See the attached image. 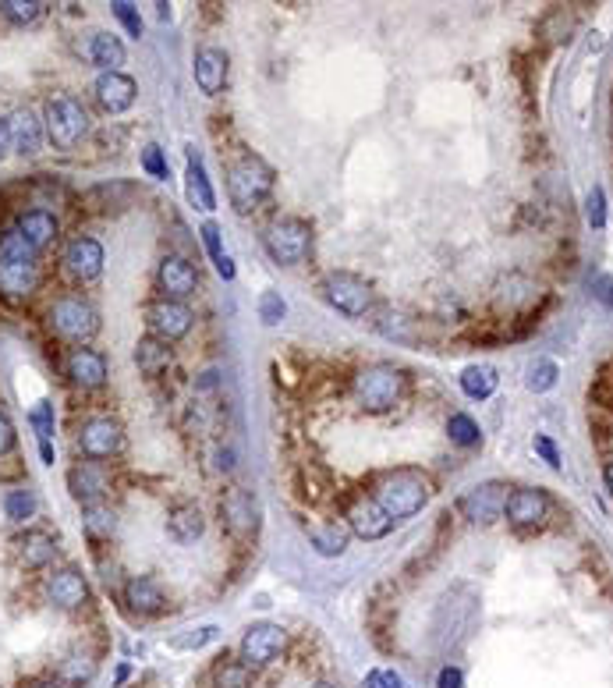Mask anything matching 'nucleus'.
<instances>
[{
	"mask_svg": "<svg viewBox=\"0 0 613 688\" xmlns=\"http://www.w3.org/2000/svg\"><path fill=\"white\" fill-rule=\"evenodd\" d=\"M68 490H71V497H75V501L96 504L103 493H107V476H103L96 465L82 462V465H75V469L68 472Z\"/></svg>",
	"mask_w": 613,
	"mask_h": 688,
	"instance_id": "a878e982",
	"label": "nucleus"
},
{
	"mask_svg": "<svg viewBox=\"0 0 613 688\" xmlns=\"http://www.w3.org/2000/svg\"><path fill=\"white\" fill-rule=\"evenodd\" d=\"M135 96H139V86H135V79L125 75V71H103L100 79H96V100H100V107L107 114L128 110L135 103Z\"/></svg>",
	"mask_w": 613,
	"mask_h": 688,
	"instance_id": "f3484780",
	"label": "nucleus"
},
{
	"mask_svg": "<svg viewBox=\"0 0 613 688\" xmlns=\"http://www.w3.org/2000/svg\"><path fill=\"white\" fill-rule=\"evenodd\" d=\"M220 511H224L227 529H231L238 540H249V536H256L259 508H256V497H252L249 490H231V493H227V501L220 504Z\"/></svg>",
	"mask_w": 613,
	"mask_h": 688,
	"instance_id": "dca6fc26",
	"label": "nucleus"
},
{
	"mask_svg": "<svg viewBox=\"0 0 613 688\" xmlns=\"http://www.w3.org/2000/svg\"><path fill=\"white\" fill-rule=\"evenodd\" d=\"M213 266H217V274L224 277V281H234V274H238V270H234V259H231V256L217 259V263H213Z\"/></svg>",
	"mask_w": 613,
	"mask_h": 688,
	"instance_id": "5fc2aeb1",
	"label": "nucleus"
},
{
	"mask_svg": "<svg viewBox=\"0 0 613 688\" xmlns=\"http://www.w3.org/2000/svg\"><path fill=\"white\" fill-rule=\"evenodd\" d=\"M373 501L387 511V518L404 522V518L419 515L429 501V479L419 469H394L383 472L373 486Z\"/></svg>",
	"mask_w": 613,
	"mask_h": 688,
	"instance_id": "f03ea898",
	"label": "nucleus"
},
{
	"mask_svg": "<svg viewBox=\"0 0 613 688\" xmlns=\"http://www.w3.org/2000/svg\"><path fill=\"white\" fill-rule=\"evenodd\" d=\"M394 518H387V511L373 501V497H358L348 504V529L355 532L358 540H383L390 529H394Z\"/></svg>",
	"mask_w": 613,
	"mask_h": 688,
	"instance_id": "ddd939ff",
	"label": "nucleus"
},
{
	"mask_svg": "<svg viewBox=\"0 0 613 688\" xmlns=\"http://www.w3.org/2000/svg\"><path fill=\"white\" fill-rule=\"evenodd\" d=\"M64 266L75 281H96L103 270V245L96 238H75L64 252Z\"/></svg>",
	"mask_w": 613,
	"mask_h": 688,
	"instance_id": "a211bd4d",
	"label": "nucleus"
},
{
	"mask_svg": "<svg viewBox=\"0 0 613 688\" xmlns=\"http://www.w3.org/2000/svg\"><path fill=\"white\" fill-rule=\"evenodd\" d=\"M270 192H273V171L259 157H241L227 171V196H231V206L238 213L259 210V203Z\"/></svg>",
	"mask_w": 613,
	"mask_h": 688,
	"instance_id": "20e7f679",
	"label": "nucleus"
},
{
	"mask_svg": "<svg viewBox=\"0 0 613 688\" xmlns=\"http://www.w3.org/2000/svg\"><path fill=\"white\" fill-rule=\"evenodd\" d=\"M497 369L493 366H468L465 373H461V391L468 394V398L475 401H486L493 398V391H497Z\"/></svg>",
	"mask_w": 613,
	"mask_h": 688,
	"instance_id": "2f4dec72",
	"label": "nucleus"
},
{
	"mask_svg": "<svg viewBox=\"0 0 613 688\" xmlns=\"http://www.w3.org/2000/svg\"><path fill=\"white\" fill-rule=\"evenodd\" d=\"M213 685L217 688H252V667L245 660H220L213 667Z\"/></svg>",
	"mask_w": 613,
	"mask_h": 688,
	"instance_id": "72a5a7b5",
	"label": "nucleus"
},
{
	"mask_svg": "<svg viewBox=\"0 0 613 688\" xmlns=\"http://www.w3.org/2000/svg\"><path fill=\"white\" fill-rule=\"evenodd\" d=\"M146 323H149V334L160 337V341H181V337L192 330L195 316L188 305L181 302H171V298H163V302L149 305V313H146Z\"/></svg>",
	"mask_w": 613,
	"mask_h": 688,
	"instance_id": "9b49d317",
	"label": "nucleus"
},
{
	"mask_svg": "<svg viewBox=\"0 0 613 688\" xmlns=\"http://www.w3.org/2000/svg\"><path fill=\"white\" fill-rule=\"evenodd\" d=\"M135 362H139V369L146 376H163L167 369H171V362H174V355H171V348H167V341H160V337H142L139 341V348H135Z\"/></svg>",
	"mask_w": 613,
	"mask_h": 688,
	"instance_id": "c85d7f7f",
	"label": "nucleus"
},
{
	"mask_svg": "<svg viewBox=\"0 0 613 688\" xmlns=\"http://www.w3.org/2000/svg\"><path fill=\"white\" fill-rule=\"evenodd\" d=\"M511 486L507 483H482V486H475V490H468L465 493V501H461V511H465L472 522H493V518H500L504 515V504H507V497H511Z\"/></svg>",
	"mask_w": 613,
	"mask_h": 688,
	"instance_id": "2eb2a0df",
	"label": "nucleus"
},
{
	"mask_svg": "<svg viewBox=\"0 0 613 688\" xmlns=\"http://www.w3.org/2000/svg\"><path fill=\"white\" fill-rule=\"evenodd\" d=\"M89 132V114L75 96H54L47 103V139L57 149H75Z\"/></svg>",
	"mask_w": 613,
	"mask_h": 688,
	"instance_id": "0eeeda50",
	"label": "nucleus"
},
{
	"mask_svg": "<svg viewBox=\"0 0 613 688\" xmlns=\"http://www.w3.org/2000/svg\"><path fill=\"white\" fill-rule=\"evenodd\" d=\"M156 284H160L163 298L181 302V298L195 295V288H199V270L185 256H163L160 270H156Z\"/></svg>",
	"mask_w": 613,
	"mask_h": 688,
	"instance_id": "4468645a",
	"label": "nucleus"
},
{
	"mask_svg": "<svg viewBox=\"0 0 613 688\" xmlns=\"http://www.w3.org/2000/svg\"><path fill=\"white\" fill-rule=\"evenodd\" d=\"M557 362H550V359H536L532 362V369H528V387L536 394H543V391H550L553 384H557Z\"/></svg>",
	"mask_w": 613,
	"mask_h": 688,
	"instance_id": "e433bc0d",
	"label": "nucleus"
},
{
	"mask_svg": "<svg viewBox=\"0 0 613 688\" xmlns=\"http://www.w3.org/2000/svg\"><path fill=\"white\" fill-rule=\"evenodd\" d=\"M202 242H206V249H210L213 263H217V259H224V256H227V252L220 249V227L213 224V220H210V224H202Z\"/></svg>",
	"mask_w": 613,
	"mask_h": 688,
	"instance_id": "09e8293b",
	"label": "nucleus"
},
{
	"mask_svg": "<svg viewBox=\"0 0 613 688\" xmlns=\"http://www.w3.org/2000/svg\"><path fill=\"white\" fill-rule=\"evenodd\" d=\"M39 281V252L25 242L18 231L0 238V291L11 298H22Z\"/></svg>",
	"mask_w": 613,
	"mask_h": 688,
	"instance_id": "7ed1b4c3",
	"label": "nucleus"
},
{
	"mask_svg": "<svg viewBox=\"0 0 613 688\" xmlns=\"http://www.w3.org/2000/svg\"><path fill=\"white\" fill-rule=\"evenodd\" d=\"M185 192H188V203L195 206V210L210 213L217 210V192H213L210 178H206V171H202L199 157H188V171H185Z\"/></svg>",
	"mask_w": 613,
	"mask_h": 688,
	"instance_id": "bb28decb",
	"label": "nucleus"
},
{
	"mask_svg": "<svg viewBox=\"0 0 613 688\" xmlns=\"http://www.w3.org/2000/svg\"><path fill=\"white\" fill-rule=\"evenodd\" d=\"M213 639H217V628L206 625V628H192L188 635H174L171 646L174 649H199V646H206V642H213Z\"/></svg>",
	"mask_w": 613,
	"mask_h": 688,
	"instance_id": "c03bdc74",
	"label": "nucleus"
},
{
	"mask_svg": "<svg viewBox=\"0 0 613 688\" xmlns=\"http://www.w3.org/2000/svg\"><path fill=\"white\" fill-rule=\"evenodd\" d=\"M192 71H195V82H199L202 93L217 96L227 82V54L220 47H202L199 54H195Z\"/></svg>",
	"mask_w": 613,
	"mask_h": 688,
	"instance_id": "412c9836",
	"label": "nucleus"
},
{
	"mask_svg": "<svg viewBox=\"0 0 613 688\" xmlns=\"http://www.w3.org/2000/svg\"><path fill=\"white\" fill-rule=\"evenodd\" d=\"M96 671V664L89 657H68L61 667V681L64 685H82V681H89Z\"/></svg>",
	"mask_w": 613,
	"mask_h": 688,
	"instance_id": "ea45409f",
	"label": "nucleus"
},
{
	"mask_svg": "<svg viewBox=\"0 0 613 688\" xmlns=\"http://www.w3.org/2000/svg\"><path fill=\"white\" fill-rule=\"evenodd\" d=\"M263 245H266V252H270L273 263L298 266V263H305L312 252V224L302 217H280L266 227Z\"/></svg>",
	"mask_w": 613,
	"mask_h": 688,
	"instance_id": "39448f33",
	"label": "nucleus"
},
{
	"mask_svg": "<svg viewBox=\"0 0 613 688\" xmlns=\"http://www.w3.org/2000/svg\"><path fill=\"white\" fill-rule=\"evenodd\" d=\"M11 149V132H8V121L0 118V160H4V153Z\"/></svg>",
	"mask_w": 613,
	"mask_h": 688,
	"instance_id": "6e6d98bb",
	"label": "nucleus"
},
{
	"mask_svg": "<svg viewBox=\"0 0 613 688\" xmlns=\"http://www.w3.org/2000/svg\"><path fill=\"white\" fill-rule=\"evenodd\" d=\"M309 536H312V547H316L319 554H323V557H337V554H344V547H348L351 529H344V525L330 522V525H323V529H312Z\"/></svg>",
	"mask_w": 613,
	"mask_h": 688,
	"instance_id": "473e14b6",
	"label": "nucleus"
},
{
	"mask_svg": "<svg viewBox=\"0 0 613 688\" xmlns=\"http://www.w3.org/2000/svg\"><path fill=\"white\" fill-rule=\"evenodd\" d=\"M585 213H589V224L596 227V231L606 224V199H603V188H592V192H589V203H585Z\"/></svg>",
	"mask_w": 613,
	"mask_h": 688,
	"instance_id": "49530a36",
	"label": "nucleus"
},
{
	"mask_svg": "<svg viewBox=\"0 0 613 688\" xmlns=\"http://www.w3.org/2000/svg\"><path fill=\"white\" fill-rule=\"evenodd\" d=\"M125 603L132 607V614H139V618H156V614H163V607H167V596H163L156 579H132L125 586Z\"/></svg>",
	"mask_w": 613,
	"mask_h": 688,
	"instance_id": "5701e85b",
	"label": "nucleus"
},
{
	"mask_svg": "<svg viewBox=\"0 0 613 688\" xmlns=\"http://www.w3.org/2000/svg\"><path fill=\"white\" fill-rule=\"evenodd\" d=\"M18 554H22L25 568H47L57 554V543L47 532H25L22 540H18Z\"/></svg>",
	"mask_w": 613,
	"mask_h": 688,
	"instance_id": "7c9ffc66",
	"label": "nucleus"
},
{
	"mask_svg": "<svg viewBox=\"0 0 613 688\" xmlns=\"http://www.w3.org/2000/svg\"><path fill=\"white\" fill-rule=\"evenodd\" d=\"M39 11H43V4H36V0H0V15L11 25H32Z\"/></svg>",
	"mask_w": 613,
	"mask_h": 688,
	"instance_id": "c9c22d12",
	"label": "nucleus"
},
{
	"mask_svg": "<svg viewBox=\"0 0 613 688\" xmlns=\"http://www.w3.org/2000/svg\"><path fill=\"white\" fill-rule=\"evenodd\" d=\"M68 376L71 384L82 387V391H96L107 380V359L100 352H93V348H75L68 355Z\"/></svg>",
	"mask_w": 613,
	"mask_h": 688,
	"instance_id": "aec40b11",
	"label": "nucleus"
},
{
	"mask_svg": "<svg viewBox=\"0 0 613 688\" xmlns=\"http://www.w3.org/2000/svg\"><path fill=\"white\" fill-rule=\"evenodd\" d=\"M404 394V373L397 366H369L355 376V401L365 412H387L401 401Z\"/></svg>",
	"mask_w": 613,
	"mask_h": 688,
	"instance_id": "423d86ee",
	"label": "nucleus"
},
{
	"mask_svg": "<svg viewBox=\"0 0 613 688\" xmlns=\"http://www.w3.org/2000/svg\"><path fill=\"white\" fill-rule=\"evenodd\" d=\"M202 529H206V518H202V511L195 508V504H178V508L167 515V532H171V540H178V543H195L202 536Z\"/></svg>",
	"mask_w": 613,
	"mask_h": 688,
	"instance_id": "cd10ccee",
	"label": "nucleus"
},
{
	"mask_svg": "<svg viewBox=\"0 0 613 688\" xmlns=\"http://www.w3.org/2000/svg\"><path fill=\"white\" fill-rule=\"evenodd\" d=\"M606 486H610V490H613V462L606 465Z\"/></svg>",
	"mask_w": 613,
	"mask_h": 688,
	"instance_id": "13d9d810",
	"label": "nucleus"
},
{
	"mask_svg": "<svg viewBox=\"0 0 613 688\" xmlns=\"http://www.w3.org/2000/svg\"><path fill=\"white\" fill-rule=\"evenodd\" d=\"M365 688H408L397 671H369L365 674Z\"/></svg>",
	"mask_w": 613,
	"mask_h": 688,
	"instance_id": "de8ad7c7",
	"label": "nucleus"
},
{
	"mask_svg": "<svg viewBox=\"0 0 613 688\" xmlns=\"http://www.w3.org/2000/svg\"><path fill=\"white\" fill-rule=\"evenodd\" d=\"M39 454H43V462L54 465V447H50V440H39Z\"/></svg>",
	"mask_w": 613,
	"mask_h": 688,
	"instance_id": "4d7b16f0",
	"label": "nucleus"
},
{
	"mask_svg": "<svg viewBox=\"0 0 613 688\" xmlns=\"http://www.w3.org/2000/svg\"><path fill=\"white\" fill-rule=\"evenodd\" d=\"M121 444H125V433H121V426H117L114 419H107V415L89 419V423L82 426V433H78V447H82L86 458H114V454L121 451Z\"/></svg>",
	"mask_w": 613,
	"mask_h": 688,
	"instance_id": "f8f14e48",
	"label": "nucleus"
},
{
	"mask_svg": "<svg viewBox=\"0 0 613 688\" xmlns=\"http://www.w3.org/2000/svg\"><path fill=\"white\" fill-rule=\"evenodd\" d=\"M86 54L103 71H121V64H125V43L117 40V36H110V32H96L93 40H89Z\"/></svg>",
	"mask_w": 613,
	"mask_h": 688,
	"instance_id": "c756f323",
	"label": "nucleus"
},
{
	"mask_svg": "<svg viewBox=\"0 0 613 688\" xmlns=\"http://www.w3.org/2000/svg\"><path fill=\"white\" fill-rule=\"evenodd\" d=\"M82 518H86V532L93 540H110V532H114V511H110L107 504L103 501L86 504V508H82Z\"/></svg>",
	"mask_w": 613,
	"mask_h": 688,
	"instance_id": "f704fd0d",
	"label": "nucleus"
},
{
	"mask_svg": "<svg viewBox=\"0 0 613 688\" xmlns=\"http://www.w3.org/2000/svg\"><path fill=\"white\" fill-rule=\"evenodd\" d=\"M284 649H288V632H284L280 625L263 621V625H252L249 632L241 635L238 653L249 667H266V664H273Z\"/></svg>",
	"mask_w": 613,
	"mask_h": 688,
	"instance_id": "9d476101",
	"label": "nucleus"
},
{
	"mask_svg": "<svg viewBox=\"0 0 613 688\" xmlns=\"http://www.w3.org/2000/svg\"><path fill=\"white\" fill-rule=\"evenodd\" d=\"M142 171H146L149 178H156V181L171 178V174H167V160H163V149L160 146H146V149H142Z\"/></svg>",
	"mask_w": 613,
	"mask_h": 688,
	"instance_id": "37998d69",
	"label": "nucleus"
},
{
	"mask_svg": "<svg viewBox=\"0 0 613 688\" xmlns=\"http://www.w3.org/2000/svg\"><path fill=\"white\" fill-rule=\"evenodd\" d=\"M447 433H451V440L458 447H472V444H479V426L468 419V415H451V423H447Z\"/></svg>",
	"mask_w": 613,
	"mask_h": 688,
	"instance_id": "58836bf2",
	"label": "nucleus"
},
{
	"mask_svg": "<svg viewBox=\"0 0 613 688\" xmlns=\"http://www.w3.org/2000/svg\"><path fill=\"white\" fill-rule=\"evenodd\" d=\"M47 596H50V603H54V607L75 610V607H82V603L89 600V586H86V579H82L78 571L64 568L47 582Z\"/></svg>",
	"mask_w": 613,
	"mask_h": 688,
	"instance_id": "4be33fe9",
	"label": "nucleus"
},
{
	"mask_svg": "<svg viewBox=\"0 0 613 688\" xmlns=\"http://www.w3.org/2000/svg\"><path fill=\"white\" fill-rule=\"evenodd\" d=\"M15 423H11V419H8V415H4V412H0V454H8L11 451V447H15Z\"/></svg>",
	"mask_w": 613,
	"mask_h": 688,
	"instance_id": "3c124183",
	"label": "nucleus"
},
{
	"mask_svg": "<svg viewBox=\"0 0 613 688\" xmlns=\"http://www.w3.org/2000/svg\"><path fill=\"white\" fill-rule=\"evenodd\" d=\"M436 688H465V674L458 667H443L440 678H436Z\"/></svg>",
	"mask_w": 613,
	"mask_h": 688,
	"instance_id": "603ef678",
	"label": "nucleus"
},
{
	"mask_svg": "<svg viewBox=\"0 0 613 688\" xmlns=\"http://www.w3.org/2000/svg\"><path fill=\"white\" fill-rule=\"evenodd\" d=\"M50 327H54L64 341L82 344L100 330V316H96V309L86 302V298L64 295V298H57L54 309H50Z\"/></svg>",
	"mask_w": 613,
	"mask_h": 688,
	"instance_id": "6e6552de",
	"label": "nucleus"
},
{
	"mask_svg": "<svg viewBox=\"0 0 613 688\" xmlns=\"http://www.w3.org/2000/svg\"><path fill=\"white\" fill-rule=\"evenodd\" d=\"M15 231L32 245V249L43 252L50 242H57V217H54V213H47V210H29V213H22V217H18Z\"/></svg>",
	"mask_w": 613,
	"mask_h": 688,
	"instance_id": "393cba45",
	"label": "nucleus"
},
{
	"mask_svg": "<svg viewBox=\"0 0 613 688\" xmlns=\"http://www.w3.org/2000/svg\"><path fill=\"white\" fill-rule=\"evenodd\" d=\"M284 316H288V305H284V298H280L277 291H266V295L259 298V320H263L266 327H277Z\"/></svg>",
	"mask_w": 613,
	"mask_h": 688,
	"instance_id": "a19ab883",
	"label": "nucleus"
},
{
	"mask_svg": "<svg viewBox=\"0 0 613 688\" xmlns=\"http://www.w3.org/2000/svg\"><path fill=\"white\" fill-rule=\"evenodd\" d=\"M29 423H32V430L39 433V440H50L54 437V426H57L54 405H50V401H39V405L29 412Z\"/></svg>",
	"mask_w": 613,
	"mask_h": 688,
	"instance_id": "79ce46f5",
	"label": "nucleus"
},
{
	"mask_svg": "<svg viewBox=\"0 0 613 688\" xmlns=\"http://www.w3.org/2000/svg\"><path fill=\"white\" fill-rule=\"evenodd\" d=\"M312 688H337V685H330V681H319V685H312Z\"/></svg>",
	"mask_w": 613,
	"mask_h": 688,
	"instance_id": "052dcab7",
	"label": "nucleus"
},
{
	"mask_svg": "<svg viewBox=\"0 0 613 688\" xmlns=\"http://www.w3.org/2000/svg\"><path fill=\"white\" fill-rule=\"evenodd\" d=\"M4 511H8L11 522H25V518H32V511H36V497H32L29 490H11L8 497H4Z\"/></svg>",
	"mask_w": 613,
	"mask_h": 688,
	"instance_id": "4c0bfd02",
	"label": "nucleus"
},
{
	"mask_svg": "<svg viewBox=\"0 0 613 688\" xmlns=\"http://www.w3.org/2000/svg\"><path fill=\"white\" fill-rule=\"evenodd\" d=\"M8 132H11V146H15L22 157H32V153H39V146H43V125H39V118L29 107L11 114Z\"/></svg>",
	"mask_w": 613,
	"mask_h": 688,
	"instance_id": "b1692460",
	"label": "nucleus"
},
{
	"mask_svg": "<svg viewBox=\"0 0 613 688\" xmlns=\"http://www.w3.org/2000/svg\"><path fill=\"white\" fill-rule=\"evenodd\" d=\"M475 614H479V593H475L468 582H458L447 593L436 600V614H433V646L440 653L461 646L468 639L475 625Z\"/></svg>",
	"mask_w": 613,
	"mask_h": 688,
	"instance_id": "f257e3e1",
	"label": "nucleus"
},
{
	"mask_svg": "<svg viewBox=\"0 0 613 688\" xmlns=\"http://www.w3.org/2000/svg\"><path fill=\"white\" fill-rule=\"evenodd\" d=\"M504 515L511 518L514 525H539L546 515H550V497L536 486H525V490H514L504 504Z\"/></svg>",
	"mask_w": 613,
	"mask_h": 688,
	"instance_id": "6ab92c4d",
	"label": "nucleus"
},
{
	"mask_svg": "<svg viewBox=\"0 0 613 688\" xmlns=\"http://www.w3.org/2000/svg\"><path fill=\"white\" fill-rule=\"evenodd\" d=\"M36 688H61L57 681H43V685H36Z\"/></svg>",
	"mask_w": 613,
	"mask_h": 688,
	"instance_id": "bf43d9fd",
	"label": "nucleus"
},
{
	"mask_svg": "<svg viewBox=\"0 0 613 688\" xmlns=\"http://www.w3.org/2000/svg\"><path fill=\"white\" fill-rule=\"evenodd\" d=\"M114 18L121 25L128 29V36H135L139 40L142 36V18H139V11H135V4H125V0H117L114 4Z\"/></svg>",
	"mask_w": 613,
	"mask_h": 688,
	"instance_id": "a18cd8bd",
	"label": "nucleus"
},
{
	"mask_svg": "<svg viewBox=\"0 0 613 688\" xmlns=\"http://www.w3.org/2000/svg\"><path fill=\"white\" fill-rule=\"evenodd\" d=\"M536 451L543 454V462L550 465V469H560V451L550 437H536Z\"/></svg>",
	"mask_w": 613,
	"mask_h": 688,
	"instance_id": "8fccbe9b",
	"label": "nucleus"
},
{
	"mask_svg": "<svg viewBox=\"0 0 613 688\" xmlns=\"http://www.w3.org/2000/svg\"><path fill=\"white\" fill-rule=\"evenodd\" d=\"M592 291H596L599 302L613 305V277H596V284H592Z\"/></svg>",
	"mask_w": 613,
	"mask_h": 688,
	"instance_id": "864d4df0",
	"label": "nucleus"
},
{
	"mask_svg": "<svg viewBox=\"0 0 613 688\" xmlns=\"http://www.w3.org/2000/svg\"><path fill=\"white\" fill-rule=\"evenodd\" d=\"M323 295L337 313L351 316V320H358V316L373 309V288L355 274H330L323 281Z\"/></svg>",
	"mask_w": 613,
	"mask_h": 688,
	"instance_id": "1a4fd4ad",
	"label": "nucleus"
}]
</instances>
